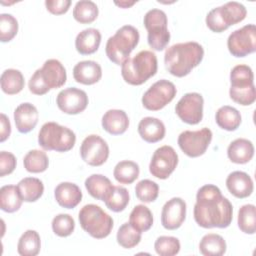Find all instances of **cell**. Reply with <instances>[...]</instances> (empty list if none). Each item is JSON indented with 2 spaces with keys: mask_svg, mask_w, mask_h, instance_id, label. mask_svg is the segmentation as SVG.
<instances>
[{
  "mask_svg": "<svg viewBox=\"0 0 256 256\" xmlns=\"http://www.w3.org/2000/svg\"><path fill=\"white\" fill-rule=\"evenodd\" d=\"M186 218V203L180 197L168 200L161 211V223L167 230L178 229Z\"/></svg>",
  "mask_w": 256,
  "mask_h": 256,
  "instance_id": "cell-18",
  "label": "cell"
},
{
  "mask_svg": "<svg viewBox=\"0 0 256 256\" xmlns=\"http://www.w3.org/2000/svg\"><path fill=\"white\" fill-rule=\"evenodd\" d=\"M16 157L7 151L0 152V176L4 177L5 175L11 174L16 168Z\"/></svg>",
  "mask_w": 256,
  "mask_h": 256,
  "instance_id": "cell-45",
  "label": "cell"
},
{
  "mask_svg": "<svg viewBox=\"0 0 256 256\" xmlns=\"http://www.w3.org/2000/svg\"><path fill=\"white\" fill-rule=\"evenodd\" d=\"M129 223L141 233L148 231L153 225L152 212L145 205H136L130 213Z\"/></svg>",
  "mask_w": 256,
  "mask_h": 256,
  "instance_id": "cell-34",
  "label": "cell"
},
{
  "mask_svg": "<svg viewBox=\"0 0 256 256\" xmlns=\"http://www.w3.org/2000/svg\"><path fill=\"white\" fill-rule=\"evenodd\" d=\"M73 77L78 83L92 85L101 79L102 68L97 62L92 60L80 61L73 68Z\"/></svg>",
  "mask_w": 256,
  "mask_h": 256,
  "instance_id": "cell-21",
  "label": "cell"
},
{
  "mask_svg": "<svg viewBox=\"0 0 256 256\" xmlns=\"http://www.w3.org/2000/svg\"><path fill=\"white\" fill-rule=\"evenodd\" d=\"M232 218L233 206L217 186L207 184L197 191L194 219L200 227L226 228Z\"/></svg>",
  "mask_w": 256,
  "mask_h": 256,
  "instance_id": "cell-1",
  "label": "cell"
},
{
  "mask_svg": "<svg viewBox=\"0 0 256 256\" xmlns=\"http://www.w3.org/2000/svg\"><path fill=\"white\" fill-rule=\"evenodd\" d=\"M227 47L234 57H245L256 50V26L247 24L233 31L227 39Z\"/></svg>",
  "mask_w": 256,
  "mask_h": 256,
  "instance_id": "cell-13",
  "label": "cell"
},
{
  "mask_svg": "<svg viewBox=\"0 0 256 256\" xmlns=\"http://www.w3.org/2000/svg\"><path fill=\"white\" fill-rule=\"evenodd\" d=\"M101 42V33L96 28H87L82 30L75 39V48L82 55L95 53Z\"/></svg>",
  "mask_w": 256,
  "mask_h": 256,
  "instance_id": "cell-25",
  "label": "cell"
},
{
  "mask_svg": "<svg viewBox=\"0 0 256 256\" xmlns=\"http://www.w3.org/2000/svg\"><path fill=\"white\" fill-rule=\"evenodd\" d=\"M114 3L116 5H118V6H120L121 8H128V7L132 6V5H134L136 3V1H120V2L115 1Z\"/></svg>",
  "mask_w": 256,
  "mask_h": 256,
  "instance_id": "cell-48",
  "label": "cell"
},
{
  "mask_svg": "<svg viewBox=\"0 0 256 256\" xmlns=\"http://www.w3.org/2000/svg\"><path fill=\"white\" fill-rule=\"evenodd\" d=\"M203 56L204 49L198 42L176 43L165 51V67L173 76L184 77L201 63Z\"/></svg>",
  "mask_w": 256,
  "mask_h": 256,
  "instance_id": "cell-2",
  "label": "cell"
},
{
  "mask_svg": "<svg viewBox=\"0 0 256 256\" xmlns=\"http://www.w3.org/2000/svg\"><path fill=\"white\" fill-rule=\"evenodd\" d=\"M66 69L57 59H48L31 76L28 86L31 93L44 95L51 89H57L66 83Z\"/></svg>",
  "mask_w": 256,
  "mask_h": 256,
  "instance_id": "cell-3",
  "label": "cell"
},
{
  "mask_svg": "<svg viewBox=\"0 0 256 256\" xmlns=\"http://www.w3.org/2000/svg\"><path fill=\"white\" fill-rule=\"evenodd\" d=\"M212 140V132L209 128H202L196 131L186 130L178 136V145L180 149L191 158L203 155Z\"/></svg>",
  "mask_w": 256,
  "mask_h": 256,
  "instance_id": "cell-12",
  "label": "cell"
},
{
  "mask_svg": "<svg viewBox=\"0 0 256 256\" xmlns=\"http://www.w3.org/2000/svg\"><path fill=\"white\" fill-rule=\"evenodd\" d=\"M76 142L75 133L68 127L56 122H47L42 125L38 134L39 145L47 151L67 152Z\"/></svg>",
  "mask_w": 256,
  "mask_h": 256,
  "instance_id": "cell-7",
  "label": "cell"
},
{
  "mask_svg": "<svg viewBox=\"0 0 256 256\" xmlns=\"http://www.w3.org/2000/svg\"><path fill=\"white\" fill-rule=\"evenodd\" d=\"M140 39L139 31L132 25H124L108 38L105 52L110 61L122 65L136 48Z\"/></svg>",
  "mask_w": 256,
  "mask_h": 256,
  "instance_id": "cell-5",
  "label": "cell"
},
{
  "mask_svg": "<svg viewBox=\"0 0 256 256\" xmlns=\"http://www.w3.org/2000/svg\"><path fill=\"white\" fill-rule=\"evenodd\" d=\"M0 123H1V129H0V142H4L7 138H9L11 133V125L8 117L1 113L0 115Z\"/></svg>",
  "mask_w": 256,
  "mask_h": 256,
  "instance_id": "cell-47",
  "label": "cell"
},
{
  "mask_svg": "<svg viewBox=\"0 0 256 256\" xmlns=\"http://www.w3.org/2000/svg\"><path fill=\"white\" fill-rule=\"evenodd\" d=\"M71 5L70 0H46L45 6L47 10L55 15H61L68 11Z\"/></svg>",
  "mask_w": 256,
  "mask_h": 256,
  "instance_id": "cell-46",
  "label": "cell"
},
{
  "mask_svg": "<svg viewBox=\"0 0 256 256\" xmlns=\"http://www.w3.org/2000/svg\"><path fill=\"white\" fill-rule=\"evenodd\" d=\"M88 101L86 92L76 87H69L61 90L56 97L58 108L62 112L70 115L83 112L88 105Z\"/></svg>",
  "mask_w": 256,
  "mask_h": 256,
  "instance_id": "cell-17",
  "label": "cell"
},
{
  "mask_svg": "<svg viewBox=\"0 0 256 256\" xmlns=\"http://www.w3.org/2000/svg\"><path fill=\"white\" fill-rule=\"evenodd\" d=\"M139 172L140 169L136 162L123 160L116 164L113 175L116 181L120 184H131L138 178Z\"/></svg>",
  "mask_w": 256,
  "mask_h": 256,
  "instance_id": "cell-35",
  "label": "cell"
},
{
  "mask_svg": "<svg viewBox=\"0 0 256 256\" xmlns=\"http://www.w3.org/2000/svg\"><path fill=\"white\" fill-rule=\"evenodd\" d=\"M164 123L155 117H144L138 124V133L141 138L149 143H156L165 136Z\"/></svg>",
  "mask_w": 256,
  "mask_h": 256,
  "instance_id": "cell-23",
  "label": "cell"
},
{
  "mask_svg": "<svg viewBox=\"0 0 256 256\" xmlns=\"http://www.w3.org/2000/svg\"><path fill=\"white\" fill-rule=\"evenodd\" d=\"M154 248L160 256H174L180 251V241L173 236H160L156 239Z\"/></svg>",
  "mask_w": 256,
  "mask_h": 256,
  "instance_id": "cell-42",
  "label": "cell"
},
{
  "mask_svg": "<svg viewBox=\"0 0 256 256\" xmlns=\"http://www.w3.org/2000/svg\"><path fill=\"white\" fill-rule=\"evenodd\" d=\"M0 84L4 93L8 95H14L21 92L24 88V76L17 69H6L1 74Z\"/></svg>",
  "mask_w": 256,
  "mask_h": 256,
  "instance_id": "cell-31",
  "label": "cell"
},
{
  "mask_svg": "<svg viewBox=\"0 0 256 256\" xmlns=\"http://www.w3.org/2000/svg\"><path fill=\"white\" fill-rule=\"evenodd\" d=\"M18 32L17 19L8 13L0 15V40L1 42L11 41Z\"/></svg>",
  "mask_w": 256,
  "mask_h": 256,
  "instance_id": "cell-44",
  "label": "cell"
},
{
  "mask_svg": "<svg viewBox=\"0 0 256 256\" xmlns=\"http://www.w3.org/2000/svg\"><path fill=\"white\" fill-rule=\"evenodd\" d=\"M254 155L253 143L245 138H237L232 141L227 148L228 158L236 164L249 162Z\"/></svg>",
  "mask_w": 256,
  "mask_h": 256,
  "instance_id": "cell-26",
  "label": "cell"
},
{
  "mask_svg": "<svg viewBox=\"0 0 256 256\" xmlns=\"http://www.w3.org/2000/svg\"><path fill=\"white\" fill-rule=\"evenodd\" d=\"M80 226L91 237L103 239L113 229V219L100 206L87 204L83 206L78 215Z\"/></svg>",
  "mask_w": 256,
  "mask_h": 256,
  "instance_id": "cell-8",
  "label": "cell"
},
{
  "mask_svg": "<svg viewBox=\"0 0 256 256\" xmlns=\"http://www.w3.org/2000/svg\"><path fill=\"white\" fill-rule=\"evenodd\" d=\"M238 227L246 234L256 232V208L253 204H245L238 211Z\"/></svg>",
  "mask_w": 256,
  "mask_h": 256,
  "instance_id": "cell-39",
  "label": "cell"
},
{
  "mask_svg": "<svg viewBox=\"0 0 256 256\" xmlns=\"http://www.w3.org/2000/svg\"><path fill=\"white\" fill-rule=\"evenodd\" d=\"M54 197L61 207L72 209L81 202L82 192L78 185L71 182H62L55 187Z\"/></svg>",
  "mask_w": 256,
  "mask_h": 256,
  "instance_id": "cell-22",
  "label": "cell"
},
{
  "mask_svg": "<svg viewBox=\"0 0 256 256\" xmlns=\"http://www.w3.org/2000/svg\"><path fill=\"white\" fill-rule=\"evenodd\" d=\"M175 85L166 79H161L152 84L142 96L144 108L150 111H158L170 103L176 96Z\"/></svg>",
  "mask_w": 256,
  "mask_h": 256,
  "instance_id": "cell-11",
  "label": "cell"
},
{
  "mask_svg": "<svg viewBox=\"0 0 256 256\" xmlns=\"http://www.w3.org/2000/svg\"><path fill=\"white\" fill-rule=\"evenodd\" d=\"M157 68L158 62L156 55L152 51L142 50L122 64L121 75L126 83L138 86L154 76Z\"/></svg>",
  "mask_w": 256,
  "mask_h": 256,
  "instance_id": "cell-4",
  "label": "cell"
},
{
  "mask_svg": "<svg viewBox=\"0 0 256 256\" xmlns=\"http://www.w3.org/2000/svg\"><path fill=\"white\" fill-rule=\"evenodd\" d=\"M178 164V155L173 147L164 145L157 148L149 164L150 173L159 179H167Z\"/></svg>",
  "mask_w": 256,
  "mask_h": 256,
  "instance_id": "cell-14",
  "label": "cell"
},
{
  "mask_svg": "<svg viewBox=\"0 0 256 256\" xmlns=\"http://www.w3.org/2000/svg\"><path fill=\"white\" fill-rule=\"evenodd\" d=\"M40 236L35 230L25 231L17 244V251L21 256H36L40 252Z\"/></svg>",
  "mask_w": 256,
  "mask_h": 256,
  "instance_id": "cell-33",
  "label": "cell"
},
{
  "mask_svg": "<svg viewBox=\"0 0 256 256\" xmlns=\"http://www.w3.org/2000/svg\"><path fill=\"white\" fill-rule=\"evenodd\" d=\"M215 120L220 128L227 131H234L241 124V114L236 108L224 105L217 110Z\"/></svg>",
  "mask_w": 256,
  "mask_h": 256,
  "instance_id": "cell-29",
  "label": "cell"
},
{
  "mask_svg": "<svg viewBox=\"0 0 256 256\" xmlns=\"http://www.w3.org/2000/svg\"><path fill=\"white\" fill-rule=\"evenodd\" d=\"M23 199L17 186L5 185L0 189V207L4 212L13 213L20 209Z\"/></svg>",
  "mask_w": 256,
  "mask_h": 256,
  "instance_id": "cell-32",
  "label": "cell"
},
{
  "mask_svg": "<svg viewBox=\"0 0 256 256\" xmlns=\"http://www.w3.org/2000/svg\"><path fill=\"white\" fill-rule=\"evenodd\" d=\"M117 242L125 249H131L141 241V232L136 230L129 222L122 224L116 235Z\"/></svg>",
  "mask_w": 256,
  "mask_h": 256,
  "instance_id": "cell-40",
  "label": "cell"
},
{
  "mask_svg": "<svg viewBox=\"0 0 256 256\" xmlns=\"http://www.w3.org/2000/svg\"><path fill=\"white\" fill-rule=\"evenodd\" d=\"M204 99L197 92L186 93L177 102L175 112L178 117L185 123L195 125L201 122L203 118Z\"/></svg>",
  "mask_w": 256,
  "mask_h": 256,
  "instance_id": "cell-15",
  "label": "cell"
},
{
  "mask_svg": "<svg viewBox=\"0 0 256 256\" xmlns=\"http://www.w3.org/2000/svg\"><path fill=\"white\" fill-rule=\"evenodd\" d=\"M228 191L236 198L243 199L250 196L253 192V181L251 177L243 171H234L226 178Z\"/></svg>",
  "mask_w": 256,
  "mask_h": 256,
  "instance_id": "cell-20",
  "label": "cell"
},
{
  "mask_svg": "<svg viewBox=\"0 0 256 256\" xmlns=\"http://www.w3.org/2000/svg\"><path fill=\"white\" fill-rule=\"evenodd\" d=\"M81 158L90 166H101L109 157V146L99 135H88L80 146Z\"/></svg>",
  "mask_w": 256,
  "mask_h": 256,
  "instance_id": "cell-16",
  "label": "cell"
},
{
  "mask_svg": "<svg viewBox=\"0 0 256 256\" xmlns=\"http://www.w3.org/2000/svg\"><path fill=\"white\" fill-rule=\"evenodd\" d=\"M224 238L215 233H209L202 237L199 243V251L204 256H221L226 252Z\"/></svg>",
  "mask_w": 256,
  "mask_h": 256,
  "instance_id": "cell-30",
  "label": "cell"
},
{
  "mask_svg": "<svg viewBox=\"0 0 256 256\" xmlns=\"http://www.w3.org/2000/svg\"><path fill=\"white\" fill-rule=\"evenodd\" d=\"M85 187L93 198L104 201L112 190L113 185L106 176L102 174H92L86 178Z\"/></svg>",
  "mask_w": 256,
  "mask_h": 256,
  "instance_id": "cell-27",
  "label": "cell"
},
{
  "mask_svg": "<svg viewBox=\"0 0 256 256\" xmlns=\"http://www.w3.org/2000/svg\"><path fill=\"white\" fill-rule=\"evenodd\" d=\"M24 168L30 173L44 172L49 165L47 154L41 150H30L23 159Z\"/></svg>",
  "mask_w": 256,
  "mask_h": 256,
  "instance_id": "cell-37",
  "label": "cell"
},
{
  "mask_svg": "<svg viewBox=\"0 0 256 256\" xmlns=\"http://www.w3.org/2000/svg\"><path fill=\"white\" fill-rule=\"evenodd\" d=\"M98 7L96 3L90 0L78 1L73 8L74 19L82 24H89L96 20L98 16Z\"/></svg>",
  "mask_w": 256,
  "mask_h": 256,
  "instance_id": "cell-36",
  "label": "cell"
},
{
  "mask_svg": "<svg viewBox=\"0 0 256 256\" xmlns=\"http://www.w3.org/2000/svg\"><path fill=\"white\" fill-rule=\"evenodd\" d=\"M229 95L234 102L243 106H248L255 102L254 75L248 65L239 64L231 70Z\"/></svg>",
  "mask_w": 256,
  "mask_h": 256,
  "instance_id": "cell-6",
  "label": "cell"
},
{
  "mask_svg": "<svg viewBox=\"0 0 256 256\" xmlns=\"http://www.w3.org/2000/svg\"><path fill=\"white\" fill-rule=\"evenodd\" d=\"M129 192L122 186H113L104 202L108 209L113 212L123 211L129 203Z\"/></svg>",
  "mask_w": 256,
  "mask_h": 256,
  "instance_id": "cell-38",
  "label": "cell"
},
{
  "mask_svg": "<svg viewBox=\"0 0 256 256\" xmlns=\"http://www.w3.org/2000/svg\"><path fill=\"white\" fill-rule=\"evenodd\" d=\"M143 22L148 32L147 41L149 46L153 50L162 51L170 41L166 13L163 10L153 8L145 14Z\"/></svg>",
  "mask_w": 256,
  "mask_h": 256,
  "instance_id": "cell-10",
  "label": "cell"
},
{
  "mask_svg": "<svg viewBox=\"0 0 256 256\" xmlns=\"http://www.w3.org/2000/svg\"><path fill=\"white\" fill-rule=\"evenodd\" d=\"M19 194L25 202L37 201L44 192L43 182L35 177H26L17 184Z\"/></svg>",
  "mask_w": 256,
  "mask_h": 256,
  "instance_id": "cell-28",
  "label": "cell"
},
{
  "mask_svg": "<svg viewBox=\"0 0 256 256\" xmlns=\"http://www.w3.org/2000/svg\"><path fill=\"white\" fill-rule=\"evenodd\" d=\"M135 194L140 201L150 203L157 199L159 194V186L152 180L143 179L136 184Z\"/></svg>",
  "mask_w": 256,
  "mask_h": 256,
  "instance_id": "cell-41",
  "label": "cell"
},
{
  "mask_svg": "<svg viewBox=\"0 0 256 256\" xmlns=\"http://www.w3.org/2000/svg\"><path fill=\"white\" fill-rule=\"evenodd\" d=\"M102 127L111 135L123 134L129 126V118L125 111L110 109L102 116Z\"/></svg>",
  "mask_w": 256,
  "mask_h": 256,
  "instance_id": "cell-24",
  "label": "cell"
},
{
  "mask_svg": "<svg viewBox=\"0 0 256 256\" xmlns=\"http://www.w3.org/2000/svg\"><path fill=\"white\" fill-rule=\"evenodd\" d=\"M247 15L246 7L237 1H230L210 10L206 16L207 27L216 33L228 29L231 25L241 22Z\"/></svg>",
  "mask_w": 256,
  "mask_h": 256,
  "instance_id": "cell-9",
  "label": "cell"
},
{
  "mask_svg": "<svg viewBox=\"0 0 256 256\" xmlns=\"http://www.w3.org/2000/svg\"><path fill=\"white\" fill-rule=\"evenodd\" d=\"M38 110L31 103H22L14 110L15 125L20 133H28L32 131L38 123Z\"/></svg>",
  "mask_w": 256,
  "mask_h": 256,
  "instance_id": "cell-19",
  "label": "cell"
},
{
  "mask_svg": "<svg viewBox=\"0 0 256 256\" xmlns=\"http://www.w3.org/2000/svg\"><path fill=\"white\" fill-rule=\"evenodd\" d=\"M53 232L59 237H67L71 235L75 229V221L69 214L56 215L51 223Z\"/></svg>",
  "mask_w": 256,
  "mask_h": 256,
  "instance_id": "cell-43",
  "label": "cell"
}]
</instances>
